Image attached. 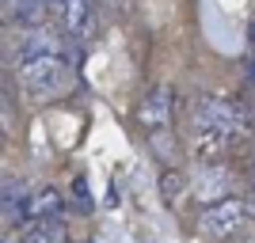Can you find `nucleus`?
Here are the masks:
<instances>
[{
	"label": "nucleus",
	"mask_w": 255,
	"mask_h": 243,
	"mask_svg": "<svg viewBox=\"0 0 255 243\" xmlns=\"http://www.w3.org/2000/svg\"><path fill=\"white\" fill-rule=\"evenodd\" d=\"M15 76L34 99L57 95L69 80V50L50 27H31L15 42Z\"/></svg>",
	"instance_id": "1"
},
{
	"label": "nucleus",
	"mask_w": 255,
	"mask_h": 243,
	"mask_svg": "<svg viewBox=\"0 0 255 243\" xmlns=\"http://www.w3.org/2000/svg\"><path fill=\"white\" fill-rule=\"evenodd\" d=\"M191 133L194 148L206 156L229 152L248 133V110L225 91H202L191 106Z\"/></svg>",
	"instance_id": "2"
},
{
	"label": "nucleus",
	"mask_w": 255,
	"mask_h": 243,
	"mask_svg": "<svg viewBox=\"0 0 255 243\" xmlns=\"http://www.w3.org/2000/svg\"><path fill=\"white\" fill-rule=\"evenodd\" d=\"M248 217H252V213H248V201L229 194V198H221V201L202 205V213H198V228H202L206 236H213V240H229V236H236L240 228H244Z\"/></svg>",
	"instance_id": "3"
},
{
	"label": "nucleus",
	"mask_w": 255,
	"mask_h": 243,
	"mask_svg": "<svg viewBox=\"0 0 255 243\" xmlns=\"http://www.w3.org/2000/svg\"><path fill=\"white\" fill-rule=\"evenodd\" d=\"M137 122H141V129H145L152 141H156L160 133H171V91L168 87H152L149 95L141 99Z\"/></svg>",
	"instance_id": "4"
},
{
	"label": "nucleus",
	"mask_w": 255,
	"mask_h": 243,
	"mask_svg": "<svg viewBox=\"0 0 255 243\" xmlns=\"http://www.w3.org/2000/svg\"><path fill=\"white\" fill-rule=\"evenodd\" d=\"M42 221H61V194H57V190L31 194L27 209H23V224H19V228H27V224H42Z\"/></svg>",
	"instance_id": "5"
},
{
	"label": "nucleus",
	"mask_w": 255,
	"mask_h": 243,
	"mask_svg": "<svg viewBox=\"0 0 255 243\" xmlns=\"http://www.w3.org/2000/svg\"><path fill=\"white\" fill-rule=\"evenodd\" d=\"M57 11H61V23L69 34H84L88 19H92V0H53Z\"/></svg>",
	"instance_id": "6"
},
{
	"label": "nucleus",
	"mask_w": 255,
	"mask_h": 243,
	"mask_svg": "<svg viewBox=\"0 0 255 243\" xmlns=\"http://www.w3.org/2000/svg\"><path fill=\"white\" fill-rule=\"evenodd\" d=\"M19 243H69V236H65L61 221H42V224H27Z\"/></svg>",
	"instance_id": "7"
},
{
	"label": "nucleus",
	"mask_w": 255,
	"mask_h": 243,
	"mask_svg": "<svg viewBox=\"0 0 255 243\" xmlns=\"http://www.w3.org/2000/svg\"><path fill=\"white\" fill-rule=\"evenodd\" d=\"M248 76L255 84V23H252V38H248Z\"/></svg>",
	"instance_id": "8"
},
{
	"label": "nucleus",
	"mask_w": 255,
	"mask_h": 243,
	"mask_svg": "<svg viewBox=\"0 0 255 243\" xmlns=\"http://www.w3.org/2000/svg\"><path fill=\"white\" fill-rule=\"evenodd\" d=\"M42 4H53V0H42Z\"/></svg>",
	"instance_id": "9"
}]
</instances>
